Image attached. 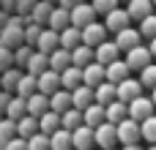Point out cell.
I'll list each match as a JSON object with an SVG mask.
<instances>
[{"label":"cell","mask_w":156,"mask_h":150,"mask_svg":"<svg viewBox=\"0 0 156 150\" xmlns=\"http://www.w3.org/2000/svg\"><path fill=\"white\" fill-rule=\"evenodd\" d=\"M148 93H151V98H154V104H156V87H154V90H148Z\"/></svg>","instance_id":"53"},{"label":"cell","mask_w":156,"mask_h":150,"mask_svg":"<svg viewBox=\"0 0 156 150\" xmlns=\"http://www.w3.org/2000/svg\"><path fill=\"white\" fill-rule=\"evenodd\" d=\"M49 104H52V109L55 112H66V109H71L74 107V98H71V90H66V87H60V90H55L52 96H49Z\"/></svg>","instance_id":"25"},{"label":"cell","mask_w":156,"mask_h":150,"mask_svg":"<svg viewBox=\"0 0 156 150\" xmlns=\"http://www.w3.org/2000/svg\"><path fill=\"white\" fill-rule=\"evenodd\" d=\"M69 66H74V60H71V49L58 46L55 52H49V68H55V71H66Z\"/></svg>","instance_id":"21"},{"label":"cell","mask_w":156,"mask_h":150,"mask_svg":"<svg viewBox=\"0 0 156 150\" xmlns=\"http://www.w3.org/2000/svg\"><path fill=\"white\" fill-rule=\"evenodd\" d=\"M126 60H129L132 71H143L148 63H154V52H151V46L140 44V46H134V49L126 52Z\"/></svg>","instance_id":"7"},{"label":"cell","mask_w":156,"mask_h":150,"mask_svg":"<svg viewBox=\"0 0 156 150\" xmlns=\"http://www.w3.org/2000/svg\"><path fill=\"white\" fill-rule=\"evenodd\" d=\"M0 150H30V148H27V139L16 134L14 139H8L5 145H0Z\"/></svg>","instance_id":"46"},{"label":"cell","mask_w":156,"mask_h":150,"mask_svg":"<svg viewBox=\"0 0 156 150\" xmlns=\"http://www.w3.org/2000/svg\"><path fill=\"white\" fill-rule=\"evenodd\" d=\"M140 33L151 41V38H156V14H148L145 19H140Z\"/></svg>","instance_id":"43"},{"label":"cell","mask_w":156,"mask_h":150,"mask_svg":"<svg viewBox=\"0 0 156 150\" xmlns=\"http://www.w3.org/2000/svg\"><path fill=\"white\" fill-rule=\"evenodd\" d=\"M143 90H145V85H143L140 79H134V77H129V79L118 82V98H121V101H126V104H132L137 96H143Z\"/></svg>","instance_id":"8"},{"label":"cell","mask_w":156,"mask_h":150,"mask_svg":"<svg viewBox=\"0 0 156 150\" xmlns=\"http://www.w3.org/2000/svg\"><path fill=\"white\" fill-rule=\"evenodd\" d=\"M38 123H41V131H44V134H55V131L63 126V118H60V112L49 109V112H44V115L38 118Z\"/></svg>","instance_id":"32"},{"label":"cell","mask_w":156,"mask_h":150,"mask_svg":"<svg viewBox=\"0 0 156 150\" xmlns=\"http://www.w3.org/2000/svg\"><path fill=\"white\" fill-rule=\"evenodd\" d=\"M55 5H58V3H52V0H38V3H36V8L30 11L27 22H38V25H49V16H52Z\"/></svg>","instance_id":"18"},{"label":"cell","mask_w":156,"mask_h":150,"mask_svg":"<svg viewBox=\"0 0 156 150\" xmlns=\"http://www.w3.org/2000/svg\"><path fill=\"white\" fill-rule=\"evenodd\" d=\"M145 150H156V142H154V145H148V148H145Z\"/></svg>","instance_id":"54"},{"label":"cell","mask_w":156,"mask_h":150,"mask_svg":"<svg viewBox=\"0 0 156 150\" xmlns=\"http://www.w3.org/2000/svg\"><path fill=\"white\" fill-rule=\"evenodd\" d=\"M140 82L145 85V90H154L156 87V63H148V66L140 71Z\"/></svg>","instance_id":"40"},{"label":"cell","mask_w":156,"mask_h":150,"mask_svg":"<svg viewBox=\"0 0 156 150\" xmlns=\"http://www.w3.org/2000/svg\"><path fill=\"white\" fill-rule=\"evenodd\" d=\"M118 139H121V145H134V142H140V139H143V123L129 115L126 120L118 123Z\"/></svg>","instance_id":"1"},{"label":"cell","mask_w":156,"mask_h":150,"mask_svg":"<svg viewBox=\"0 0 156 150\" xmlns=\"http://www.w3.org/2000/svg\"><path fill=\"white\" fill-rule=\"evenodd\" d=\"M121 139H118V123L112 120H104L101 126H96V148H118Z\"/></svg>","instance_id":"2"},{"label":"cell","mask_w":156,"mask_h":150,"mask_svg":"<svg viewBox=\"0 0 156 150\" xmlns=\"http://www.w3.org/2000/svg\"><path fill=\"white\" fill-rule=\"evenodd\" d=\"M52 109V104H49V96L47 93H41V90H36L30 98H27V112L30 115H36V118H41L44 112H49Z\"/></svg>","instance_id":"19"},{"label":"cell","mask_w":156,"mask_h":150,"mask_svg":"<svg viewBox=\"0 0 156 150\" xmlns=\"http://www.w3.org/2000/svg\"><path fill=\"white\" fill-rule=\"evenodd\" d=\"M121 3H129V0H121Z\"/></svg>","instance_id":"56"},{"label":"cell","mask_w":156,"mask_h":150,"mask_svg":"<svg viewBox=\"0 0 156 150\" xmlns=\"http://www.w3.org/2000/svg\"><path fill=\"white\" fill-rule=\"evenodd\" d=\"M27 148L30 150H52V139H49V134L38 131V134H33L27 139Z\"/></svg>","instance_id":"39"},{"label":"cell","mask_w":156,"mask_h":150,"mask_svg":"<svg viewBox=\"0 0 156 150\" xmlns=\"http://www.w3.org/2000/svg\"><path fill=\"white\" fill-rule=\"evenodd\" d=\"M148 46H151V52H154V57H156V38H151V41H148Z\"/></svg>","instance_id":"52"},{"label":"cell","mask_w":156,"mask_h":150,"mask_svg":"<svg viewBox=\"0 0 156 150\" xmlns=\"http://www.w3.org/2000/svg\"><path fill=\"white\" fill-rule=\"evenodd\" d=\"M47 68H49V55H47V52H41V49H36V52L30 55V60H27L25 71H27V74H36V77H38V74H44Z\"/></svg>","instance_id":"23"},{"label":"cell","mask_w":156,"mask_h":150,"mask_svg":"<svg viewBox=\"0 0 156 150\" xmlns=\"http://www.w3.org/2000/svg\"><path fill=\"white\" fill-rule=\"evenodd\" d=\"M49 139H52V150H74V137H71V131L69 128H58L55 134H49Z\"/></svg>","instance_id":"29"},{"label":"cell","mask_w":156,"mask_h":150,"mask_svg":"<svg viewBox=\"0 0 156 150\" xmlns=\"http://www.w3.org/2000/svg\"><path fill=\"white\" fill-rule=\"evenodd\" d=\"M60 79H63V87L66 90H74V87H80L85 82V74H82L80 66H69L66 71H60Z\"/></svg>","instance_id":"27"},{"label":"cell","mask_w":156,"mask_h":150,"mask_svg":"<svg viewBox=\"0 0 156 150\" xmlns=\"http://www.w3.org/2000/svg\"><path fill=\"white\" fill-rule=\"evenodd\" d=\"M132 77V66H129V60L126 57H118V60H112L110 66H107V79L110 82H123V79H129Z\"/></svg>","instance_id":"14"},{"label":"cell","mask_w":156,"mask_h":150,"mask_svg":"<svg viewBox=\"0 0 156 150\" xmlns=\"http://www.w3.org/2000/svg\"><path fill=\"white\" fill-rule=\"evenodd\" d=\"M8 19H11V14H8V11L3 8V11H0V33H3V27L8 25Z\"/></svg>","instance_id":"49"},{"label":"cell","mask_w":156,"mask_h":150,"mask_svg":"<svg viewBox=\"0 0 156 150\" xmlns=\"http://www.w3.org/2000/svg\"><path fill=\"white\" fill-rule=\"evenodd\" d=\"M22 74H25V68H19V66H11L8 71H3V74H0V85H3V90H8V93H16Z\"/></svg>","instance_id":"24"},{"label":"cell","mask_w":156,"mask_h":150,"mask_svg":"<svg viewBox=\"0 0 156 150\" xmlns=\"http://www.w3.org/2000/svg\"><path fill=\"white\" fill-rule=\"evenodd\" d=\"M0 87H3V85H0Z\"/></svg>","instance_id":"58"},{"label":"cell","mask_w":156,"mask_h":150,"mask_svg":"<svg viewBox=\"0 0 156 150\" xmlns=\"http://www.w3.org/2000/svg\"><path fill=\"white\" fill-rule=\"evenodd\" d=\"M82 0H58V5H66V8H74V5H80Z\"/></svg>","instance_id":"50"},{"label":"cell","mask_w":156,"mask_h":150,"mask_svg":"<svg viewBox=\"0 0 156 150\" xmlns=\"http://www.w3.org/2000/svg\"><path fill=\"white\" fill-rule=\"evenodd\" d=\"M36 3H38V0H19V3H16V14L27 19V16H30V11L36 8Z\"/></svg>","instance_id":"47"},{"label":"cell","mask_w":156,"mask_h":150,"mask_svg":"<svg viewBox=\"0 0 156 150\" xmlns=\"http://www.w3.org/2000/svg\"><path fill=\"white\" fill-rule=\"evenodd\" d=\"M71 98H74V107L85 112V109L96 101V87H90V85H85V82H82L80 87H74V90H71Z\"/></svg>","instance_id":"15"},{"label":"cell","mask_w":156,"mask_h":150,"mask_svg":"<svg viewBox=\"0 0 156 150\" xmlns=\"http://www.w3.org/2000/svg\"><path fill=\"white\" fill-rule=\"evenodd\" d=\"M0 120H3V115H0Z\"/></svg>","instance_id":"57"},{"label":"cell","mask_w":156,"mask_h":150,"mask_svg":"<svg viewBox=\"0 0 156 150\" xmlns=\"http://www.w3.org/2000/svg\"><path fill=\"white\" fill-rule=\"evenodd\" d=\"M99 19V11H96V5L93 3H80V5H74L71 8V25H77V27H85V25H90V22H96Z\"/></svg>","instance_id":"5"},{"label":"cell","mask_w":156,"mask_h":150,"mask_svg":"<svg viewBox=\"0 0 156 150\" xmlns=\"http://www.w3.org/2000/svg\"><path fill=\"white\" fill-rule=\"evenodd\" d=\"M11 98H14V93H8V90H3V87H0V115H5V109H8V104H11Z\"/></svg>","instance_id":"48"},{"label":"cell","mask_w":156,"mask_h":150,"mask_svg":"<svg viewBox=\"0 0 156 150\" xmlns=\"http://www.w3.org/2000/svg\"><path fill=\"white\" fill-rule=\"evenodd\" d=\"M22 115H27V98H25V96H19V93H14V98H11L8 109H5V118L19 120Z\"/></svg>","instance_id":"33"},{"label":"cell","mask_w":156,"mask_h":150,"mask_svg":"<svg viewBox=\"0 0 156 150\" xmlns=\"http://www.w3.org/2000/svg\"><path fill=\"white\" fill-rule=\"evenodd\" d=\"M58 46H60V30H55V27H49V25H47V27L41 30V36H38L36 49H41V52H47V55H49V52H55Z\"/></svg>","instance_id":"13"},{"label":"cell","mask_w":156,"mask_h":150,"mask_svg":"<svg viewBox=\"0 0 156 150\" xmlns=\"http://www.w3.org/2000/svg\"><path fill=\"white\" fill-rule=\"evenodd\" d=\"M104 120H107V104H99V101H93V104L85 109V123L96 128V126H101Z\"/></svg>","instance_id":"28"},{"label":"cell","mask_w":156,"mask_h":150,"mask_svg":"<svg viewBox=\"0 0 156 150\" xmlns=\"http://www.w3.org/2000/svg\"><path fill=\"white\" fill-rule=\"evenodd\" d=\"M126 118H129V104H126V101L115 98L112 104H107V120L121 123V120H126Z\"/></svg>","instance_id":"34"},{"label":"cell","mask_w":156,"mask_h":150,"mask_svg":"<svg viewBox=\"0 0 156 150\" xmlns=\"http://www.w3.org/2000/svg\"><path fill=\"white\" fill-rule=\"evenodd\" d=\"M71 137H74V150H93L96 148V128L88 126V123H82L80 128H74Z\"/></svg>","instance_id":"6"},{"label":"cell","mask_w":156,"mask_h":150,"mask_svg":"<svg viewBox=\"0 0 156 150\" xmlns=\"http://www.w3.org/2000/svg\"><path fill=\"white\" fill-rule=\"evenodd\" d=\"M143 142H148V145L156 142V115L143 120Z\"/></svg>","instance_id":"41"},{"label":"cell","mask_w":156,"mask_h":150,"mask_svg":"<svg viewBox=\"0 0 156 150\" xmlns=\"http://www.w3.org/2000/svg\"><path fill=\"white\" fill-rule=\"evenodd\" d=\"M143 33H140V27L134 30V27H126V30H121V33H115V41H118V46L123 49V52H129V49H134V46H140L143 44Z\"/></svg>","instance_id":"12"},{"label":"cell","mask_w":156,"mask_h":150,"mask_svg":"<svg viewBox=\"0 0 156 150\" xmlns=\"http://www.w3.org/2000/svg\"><path fill=\"white\" fill-rule=\"evenodd\" d=\"M82 36H85V44H90V46H99L101 41H107V36H110V30H107V25L104 22H90V25H85L82 27Z\"/></svg>","instance_id":"9"},{"label":"cell","mask_w":156,"mask_h":150,"mask_svg":"<svg viewBox=\"0 0 156 150\" xmlns=\"http://www.w3.org/2000/svg\"><path fill=\"white\" fill-rule=\"evenodd\" d=\"M69 25H71V8H66V5H55V11H52V16H49V27L63 30V27H69Z\"/></svg>","instance_id":"30"},{"label":"cell","mask_w":156,"mask_h":150,"mask_svg":"<svg viewBox=\"0 0 156 150\" xmlns=\"http://www.w3.org/2000/svg\"><path fill=\"white\" fill-rule=\"evenodd\" d=\"M132 22H134V19H132L129 8H121V5L104 16V25H107V30H110V33H121V30L132 27Z\"/></svg>","instance_id":"4"},{"label":"cell","mask_w":156,"mask_h":150,"mask_svg":"<svg viewBox=\"0 0 156 150\" xmlns=\"http://www.w3.org/2000/svg\"><path fill=\"white\" fill-rule=\"evenodd\" d=\"M129 115H132L134 120H140V123H143L145 118L156 115V104H154V98H151V93H148V96H145V93L137 96V98L129 104Z\"/></svg>","instance_id":"3"},{"label":"cell","mask_w":156,"mask_h":150,"mask_svg":"<svg viewBox=\"0 0 156 150\" xmlns=\"http://www.w3.org/2000/svg\"><path fill=\"white\" fill-rule=\"evenodd\" d=\"M36 90H38V77L25 71V74H22V79H19V87H16V93H19V96H25V98H30Z\"/></svg>","instance_id":"36"},{"label":"cell","mask_w":156,"mask_h":150,"mask_svg":"<svg viewBox=\"0 0 156 150\" xmlns=\"http://www.w3.org/2000/svg\"><path fill=\"white\" fill-rule=\"evenodd\" d=\"M121 150H145V148H143L140 142H134V145H123V148H121Z\"/></svg>","instance_id":"51"},{"label":"cell","mask_w":156,"mask_h":150,"mask_svg":"<svg viewBox=\"0 0 156 150\" xmlns=\"http://www.w3.org/2000/svg\"><path fill=\"white\" fill-rule=\"evenodd\" d=\"M60 87H63L60 71H55V68H47L44 74H38V90H41V93L52 96V93H55V90H60Z\"/></svg>","instance_id":"11"},{"label":"cell","mask_w":156,"mask_h":150,"mask_svg":"<svg viewBox=\"0 0 156 150\" xmlns=\"http://www.w3.org/2000/svg\"><path fill=\"white\" fill-rule=\"evenodd\" d=\"M33 52H36V46H33V44H27V41H25V44H19V46L14 49V66H19V68H25Z\"/></svg>","instance_id":"37"},{"label":"cell","mask_w":156,"mask_h":150,"mask_svg":"<svg viewBox=\"0 0 156 150\" xmlns=\"http://www.w3.org/2000/svg\"><path fill=\"white\" fill-rule=\"evenodd\" d=\"M63 128H69V131H74V128H80L82 123H85V112L82 109H77V107H71V109H66L63 115Z\"/></svg>","instance_id":"35"},{"label":"cell","mask_w":156,"mask_h":150,"mask_svg":"<svg viewBox=\"0 0 156 150\" xmlns=\"http://www.w3.org/2000/svg\"><path fill=\"white\" fill-rule=\"evenodd\" d=\"M11 66H14V49L5 46V44H0V74L8 71Z\"/></svg>","instance_id":"44"},{"label":"cell","mask_w":156,"mask_h":150,"mask_svg":"<svg viewBox=\"0 0 156 150\" xmlns=\"http://www.w3.org/2000/svg\"><path fill=\"white\" fill-rule=\"evenodd\" d=\"M82 74H85V85L99 87V85L107 79V66H104V63H99V60H93L90 66H85V68H82Z\"/></svg>","instance_id":"16"},{"label":"cell","mask_w":156,"mask_h":150,"mask_svg":"<svg viewBox=\"0 0 156 150\" xmlns=\"http://www.w3.org/2000/svg\"><path fill=\"white\" fill-rule=\"evenodd\" d=\"M121 52H123V49L118 46V41H115V38H112V41L107 38V41H101V44L96 46V60H99V63H104V66H110L112 60H118V57H121Z\"/></svg>","instance_id":"10"},{"label":"cell","mask_w":156,"mask_h":150,"mask_svg":"<svg viewBox=\"0 0 156 150\" xmlns=\"http://www.w3.org/2000/svg\"><path fill=\"white\" fill-rule=\"evenodd\" d=\"M85 41V36H82V27H77V25H69V27H63L60 30V46H66V49H74V46H80Z\"/></svg>","instance_id":"20"},{"label":"cell","mask_w":156,"mask_h":150,"mask_svg":"<svg viewBox=\"0 0 156 150\" xmlns=\"http://www.w3.org/2000/svg\"><path fill=\"white\" fill-rule=\"evenodd\" d=\"M154 3H156V0H154Z\"/></svg>","instance_id":"59"},{"label":"cell","mask_w":156,"mask_h":150,"mask_svg":"<svg viewBox=\"0 0 156 150\" xmlns=\"http://www.w3.org/2000/svg\"><path fill=\"white\" fill-rule=\"evenodd\" d=\"M101 150H118V148H101Z\"/></svg>","instance_id":"55"},{"label":"cell","mask_w":156,"mask_h":150,"mask_svg":"<svg viewBox=\"0 0 156 150\" xmlns=\"http://www.w3.org/2000/svg\"><path fill=\"white\" fill-rule=\"evenodd\" d=\"M19 134V128H16V120H11V118H5L3 115V120H0V145H5L8 139H14Z\"/></svg>","instance_id":"38"},{"label":"cell","mask_w":156,"mask_h":150,"mask_svg":"<svg viewBox=\"0 0 156 150\" xmlns=\"http://www.w3.org/2000/svg\"><path fill=\"white\" fill-rule=\"evenodd\" d=\"M16 128H19V137H25V139H30L33 134H38L41 131V123H38V118L36 115H22L19 120H16Z\"/></svg>","instance_id":"26"},{"label":"cell","mask_w":156,"mask_h":150,"mask_svg":"<svg viewBox=\"0 0 156 150\" xmlns=\"http://www.w3.org/2000/svg\"><path fill=\"white\" fill-rule=\"evenodd\" d=\"M126 8H129L132 19H134V22H140V19H145L148 14H154L156 3H154V0H129V3H126Z\"/></svg>","instance_id":"22"},{"label":"cell","mask_w":156,"mask_h":150,"mask_svg":"<svg viewBox=\"0 0 156 150\" xmlns=\"http://www.w3.org/2000/svg\"><path fill=\"white\" fill-rule=\"evenodd\" d=\"M93 5H96V11H99V16H107L110 11H115L118 5H121V0H90Z\"/></svg>","instance_id":"45"},{"label":"cell","mask_w":156,"mask_h":150,"mask_svg":"<svg viewBox=\"0 0 156 150\" xmlns=\"http://www.w3.org/2000/svg\"><path fill=\"white\" fill-rule=\"evenodd\" d=\"M44 27H47V25H38V22H27V25H25V41L36 46V44H38V36H41V30H44Z\"/></svg>","instance_id":"42"},{"label":"cell","mask_w":156,"mask_h":150,"mask_svg":"<svg viewBox=\"0 0 156 150\" xmlns=\"http://www.w3.org/2000/svg\"><path fill=\"white\" fill-rule=\"evenodd\" d=\"M115 98H118V85L110 82V79H104V82L96 87V101H99V104H112Z\"/></svg>","instance_id":"31"},{"label":"cell","mask_w":156,"mask_h":150,"mask_svg":"<svg viewBox=\"0 0 156 150\" xmlns=\"http://www.w3.org/2000/svg\"><path fill=\"white\" fill-rule=\"evenodd\" d=\"M71 60H74V66H80V68H85V66H90L93 60H96V46H90V44H80V46H74L71 49Z\"/></svg>","instance_id":"17"}]
</instances>
